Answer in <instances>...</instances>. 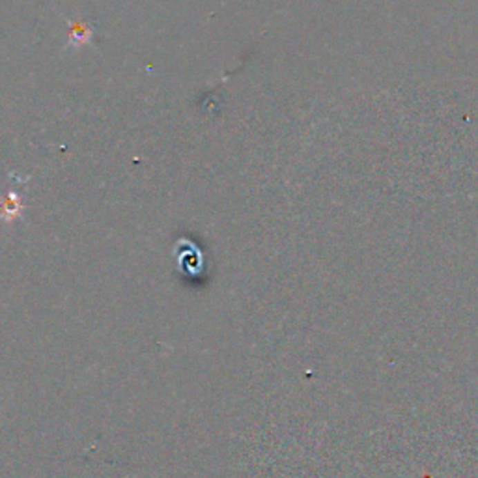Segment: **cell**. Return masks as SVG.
<instances>
[{"label": "cell", "mask_w": 478, "mask_h": 478, "mask_svg": "<svg viewBox=\"0 0 478 478\" xmlns=\"http://www.w3.org/2000/svg\"><path fill=\"white\" fill-rule=\"evenodd\" d=\"M92 36V28L86 25H79L75 30H71V41H77V44H86Z\"/></svg>", "instance_id": "cell-1"}]
</instances>
